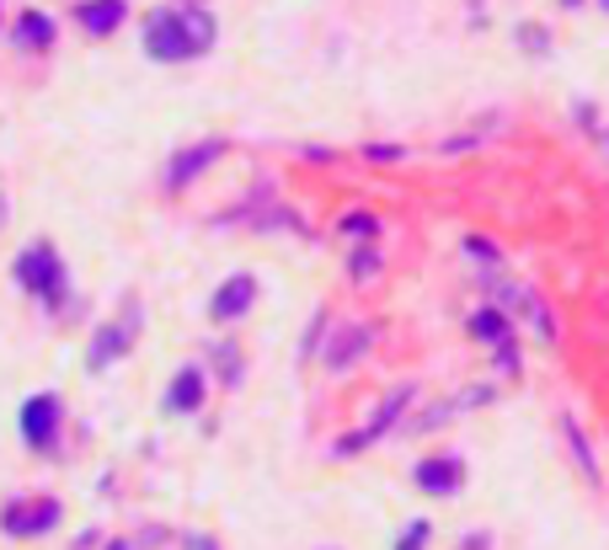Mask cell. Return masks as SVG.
<instances>
[{
	"label": "cell",
	"instance_id": "14",
	"mask_svg": "<svg viewBox=\"0 0 609 550\" xmlns=\"http://www.w3.org/2000/svg\"><path fill=\"white\" fill-rule=\"evenodd\" d=\"M369 348V326H353V332H337V342H332V353H326V364L332 368H348L359 353Z\"/></svg>",
	"mask_w": 609,
	"mask_h": 550
},
{
	"label": "cell",
	"instance_id": "17",
	"mask_svg": "<svg viewBox=\"0 0 609 550\" xmlns=\"http://www.w3.org/2000/svg\"><path fill=\"white\" fill-rule=\"evenodd\" d=\"M497 368H502V374H513V368H519V348H513V337H508V342H497Z\"/></svg>",
	"mask_w": 609,
	"mask_h": 550
},
{
	"label": "cell",
	"instance_id": "5",
	"mask_svg": "<svg viewBox=\"0 0 609 550\" xmlns=\"http://www.w3.org/2000/svg\"><path fill=\"white\" fill-rule=\"evenodd\" d=\"M134 337H139V305L134 310H123L119 321H108L97 337H91V348H86V364L91 368H108V364H119L123 353L134 348Z\"/></svg>",
	"mask_w": 609,
	"mask_h": 550
},
{
	"label": "cell",
	"instance_id": "18",
	"mask_svg": "<svg viewBox=\"0 0 609 550\" xmlns=\"http://www.w3.org/2000/svg\"><path fill=\"white\" fill-rule=\"evenodd\" d=\"M427 540V524H407V535H401V550H423Z\"/></svg>",
	"mask_w": 609,
	"mask_h": 550
},
{
	"label": "cell",
	"instance_id": "23",
	"mask_svg": "<svg viewBox=\"0 0 609 550\" xmlns=\"http://www.w3.org/2000/svg\"><path fill=\"white\" fill-rule=\"evenodd\" d=\"M198 550H214V546H198Z\"/></svg>",
	"mask_w": 609,
	"mask_h": 550
},
{
	"label": "cell",
	"instance_id": "21",
	"mask_svg": "<svg viewBox=\"0 0 609 550\" xmlns=\"http://www.w3.org/2000/svg\"><path fill=\"white\" fill-rule=\"evenodd\" d=\"M108 550H128V540H113V546H108Z\"/></svg>",
	"mask_w": 609,
	"mask_h": 550
},
{
	"label": "cell",
	"instance_id": "1",
	"mask_svg": "<svg viewBox=\"0 0 609 550\" xmlns=\"http://www.w3.org/2000/svg\"><path fill=\"white\" fill-rule=\"evenodd\" d=\"M209 43H214V16L198 5H166L145 22V49L161 64L198 60V54H209Z\"/></svg>",
	"mask_w": 609,
	"mask_h": 550
},
{
	"label": "cell",
	"instance_id": "10",
	"mask_svg": "<svg viewBox=\"0 0 609 550\" xmlns=\"http://www.w3.org/2000/svg\"><path fill=\"white\" fill-rule=\"evenodd\" d=\"M123 16H128V5H123V0H86V5L75 11V22H80L91 38H108Z\"/></svg>",
	"mask_w": 609,
	"mask_h": 550
},
{
	"label": "cell",
	"instance_id": "3",
	"mask_svg": "<svg viewBox=\"0 0 609 550\" xmlns=\"http://www.w3.org/2000/svg\"><path fill=\"white\" fill-rule=\"evenodd\" d=\"M16 284H22L27 295H38V300L60 305V300H64V262H60V251H54L49 241L27 246V251L16 257Z\"/></svg>",
	"mask_w": 609,
	"mask_h": 550
},
{
	"label": "cell",
	"instance_id": "12",
	"mask_svg": "<svg viewBox=\"0 0 609 550\" xmlns=\"http://www.w3.org/2000/svg\"><path fill=\"white\" fill-rule=\"evenodd\" d=\"M471 337H482V342H492V348H497V342H508V337H513V321H508L497 305L471 310Z\"/></svg>",
	"mask_w": 609,
	"mask_h": 550
},
{
	"label": "cell",
	"instance_id": "4",
	"mask_svg": "<svg viewBox=\"0 0 609 550\" xmlns=\"http://www.w3.org/2000/svg\"><path fill=\"white\" fill-rule=\"evenodd\" d=\"M54 524H60V502L54 497H22V502H5V513H0V529L16 535V540L49 535Z\"/></svg>",
	"mask_w": 609,
	"mask_h": 550
},
{
	"label": "cell",
	"instance_id": "16",
	"mask_svg": "<svg viewBox=\"0 0 609 550\" xmlns=\"http://www.w3.org/2000/svg\"><path fill=\"white\" fill-rule=\"evenodd\" d=\"M343 236L374 241V236H380V220H374V214H343Z\"/></svg>",
	"mask_w": 609,
	"mask_h": 550
},
{
	"label": "cell",
	"instance_id": "22",
	"mask_svg": "<svg viewBox=\"0 0 609 550\" xmlns=\"http://www.w3.org/2000/svg\"><path fill=\"white\" fill-rule=\"evenodd\" d=\"M599 5H605V11H609V0H599Z\"/></svg>",
	"mask_w": 609,
	"mask_h": 550
},
{
	"label": "cell",
	"instance_id": "2",
	"mask_svg": "<svg viewBox=\"0 0 609 550\" xmlns=\"http://www.w3.org/2000/svg\"><path fill=\"white\" fill-rule=\"evenodd\" d=\"M482 284H487L492 295H497V310L502 315H519V321H530L535 326V337H556V321H550V305L524 284V278H508V273H497V267H487L482 273Z\"/></svg>",
	"mask_w": 609,
	"mask_h": 550
},
{
	"label": "cell",
	"instance_id": "20",
	"mask_svg": "<svg viewBox=\"0 0 609 550\" xmlns=\"http://www.w3.org/2000/svg\"><path fill=\"white\" fill-rule=\"evenodd\" d=\"M5 220H11V203H5V192H0V225H5Z\"/></svg>",
	"mask_w": 609,
	"mask_h": 550
},
{
	"label": "cell",
	"instance_id": "8",
	"mask_svg": "<svg viewBox=\"0 0 609 550\" xmlns=\"http://www.w3.org/2000/svg\"><path fill=\"white\" fill-rule=\"evenodd\" d=\"M220 155H225V145H220V139H203V145H187V150H177V161L166 166V183H172V187H187L192 177H198V172H203V166H214Z\"/></svg>",
	"mask_w": 609,
	"mask_h": 550
},
{
	"label": "cell",
	"instance_id": "19",
	"mask_svg": "<svg viewBox=\"0 0 609 550\" xmlns=\"http://www.w3.org/2000/svg\"><path fill=\"white\" fill-rule=\"evenodd\" d=\"M364 155H369V161H401L407 150H396V145H369Z\"/></svg>",
	"mask_w": 609,
	"mask_h": 550
},
{
	"label": "cell",
	"instance_id": "13",
	"mask_svg": "<svg viewBox=\"0 0 609 550\" xmlns=\"http://www.w3.org/2000/svg\"><path fill=\"white\" fill-rule=\"evenodd\" d=\"M16 43H22V49H49V43H54V22H49L44 11H27V16L16 22Z\"/></svg>",
	"mask_w": 609,
	"mask_h": 550
},
{
	"label": "cell",
	"instance_id": "7",
	"mask_svg": "<svg viewBox=\"0 0 609 550\" xmlns=\"http://www.w3.org/2000/svg\"><path fill=\"white\" fill-rule=\"evenodd\" d=\"M251 300H257V278H251V273H231V278L214 289L209 315H214V321H236V315L251 310Z\"/></svg>",
	"mask_w": 609,
	"mask_h": 550
},
{
	"label": "cell",
	"instance_id": "15",
	"mask_svg": "<svg viewBox=\"0 0 609 550\" xmlns=\"http://www.w3.org/2000/svg\"><path fill=\"white\" fill-rule=\"evenodd\" d=\"M561 433H567V443H572V460L583 465V476H588V482H599V471H594V449H588V438H583V428H577L572 417H561Z\"/></svg>",
	"mask_w": 609,
	"mask_h": 550
},
{
	"label": "cell",
	"instance_id": "11",
	"mask_svg": "<svg viewBox=\"0 0 609 550\" xmlns=\"http://www.w3.org/2000/svg\"><path fill=\"white\" fill-rule=\"evenodd\" d=\"M166 407L172 412H198L203 407V374L198 368H177L172 390H166Z\"/></svg>",
	"mask_w": 609,
	"mask_h": 550
},
{
	"label": "cell",
	"instance_id": "6",
	"mask_svg": "<svg viewBox=\"0 0 609 550\" xmlns=\"http://www.w3.org/2000/svg\"><path fill=\"white\" fill-rule=\"evenodd\" d=\"M54 433H60V396H33V401L22 407V438H27L33 449H49Z\"/></svg>",
	"mask_w": 609,
	"mask_h": 550
},
{
	"label": "cell",
	"instance_id": "9",
	"mask_svg": "<svg viewBox=\"0 0 609 550\" xmlns=\"http://www.w3.org/2000/svg\"><path fill=\"white\" fill-rule=\"evenodd\" d=\"M460 482H465V465H460L455 454H433V460H423V465H418V487H423V491L449 497V491H460Z\"/></svg>",
	"mask_w": 609,
	"mask_h": 550
}]
</instances>
